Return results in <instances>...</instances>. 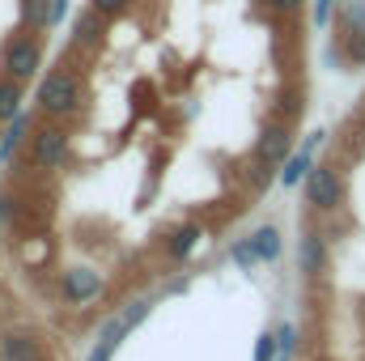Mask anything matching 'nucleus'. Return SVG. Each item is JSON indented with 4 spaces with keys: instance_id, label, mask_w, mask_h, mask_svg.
Wrapping results in <instances>:
<instances>
[{
    "instance_id": "obj_14",
    "label": "nucleus",
    "mask_w": 365,
    "mask_h": 361,
    "mask_svg": "<svg viewBox=\"0 0 365 361\" xmlns=\"http://www.w3.org/2000/svg\"><path fill=\"white\" fill-rule=\"evenodd\" d=\"M21 21H26L30 30L51 26V4H47V0H21Z\"/></svg>"
},
{
    "instance_id": "obj_6",
    "label": "nucleus",
    "mask_w": 365,
    "mask_h": 361,
    "mask_svg": "<svg viewBox=\"0 0 365 361\" xmlns=\"http://www.w3.org/2000/svg\"><path fill=\"white\" fill-rule=\"evenodd\" d=\"M102 293V272L93 268H68L60 276V298L68 302V306H86Z\"/></svg>"
},
{
    "instance_id": "obj_22",
    "label": "nucleus",
    "mask_w": 365,
    "mask_h": 361,
    "mask_svg": "<svg viewBox=\"0 0 365 361\" xmlns=\"http://www.w3.org/2000/svg\"><path fill=\"white\" fill-rule=\"evenodd\" d=\"M90 4L98 9V13H106V17H110V13H119V9H123L128 0H90Z\"/></svg>"
},
{
    "instance_id": "obj_19",
    "label": "nucleus",
    "mask_w": 365,
    "mask_h": 361,
    "mask_svg": "<svg viewBox=\"0 0 365 361\" xmlns=\"http://www.w3.org/2000/svg\"><path fill=\"white\" fill-rule=\"evenodd\" d=\"M115 349H119V340H110V336H102V340L93 345V353H90L86 361H110V357H115Z\"/></svg>"
},
{
    "instance_id": "obj_20",
    "label": "nucleus",
    "mask_w": 365,
    "mask_h": 361,
    "mask_svg": "<svg viewBox=\"0 0 365 361\" xmlns=\"http://www.w3.org/2000/svg\"><path fill=\"white\" fill-rule=\"evenodd\" d=\"M331 4H340V0H314V26H319V30L331 21Z\"/></svg>"
},
{
    "instance_id": "obj_23",
    "label": "nucleus",
    "mask_w": 365,
    "mask_h": 361,
    "mask_svg": "<svg viewBox=\"0 0 365 361\" xmlns=\"http://www.w3.org/2000/svg\"><path fill=\"white\" fill-rule=\"evenodd\" d=\"M268 4H272L276 13H284V17H289V13H297V9H302L306 0H268Z\"/></svg>"
},
{
    "instance_id": "obj_5",
    "label": "nucleus",
    "mask_w": 365,
    "mask_h": 361,
    "mask_svg": "<svg viewBox=\"0 0 365 361\" xmlns=\"http://www.w3.org/2000/svg\"><path fill=\"white\" fill-rule=\"evenodd\" d=\"M289 153H293V128L284 119H276V123H268L259 132V141H255V162L259 166H284Z\"/></svg>"
},
{
    "instance_id": "obj_11",
    "label": "nucleus",
    "mask_w": 365,
    "mask_h": 361,
    "mask_svg": "<svg viewBox=\"0 0 365 361\" xmlns=\"http://www.w3.org/2000/svg\"><path fill=\"white\" fill-rule=\"evenodd\" d=\"M21 115V81L0 77V123H13Z\"/></svg>"
},
{
    "instance_id": "obj_7",
    "label": "nucleus",
    "mask_w": 365,
    "mask_h": 361,
    "mask_svg": "<svg viewBox=\"0 0 365 361\" xmlns=\"http://www.w3.org/2000/svg\"><path fill=\"white\" fill-rule=\"evenodd\" d=\"M323 136H327V132L319 128V132H310V136H306V145H302V149H293V153H289V162H284V171H280V183H284V187L302 183L310 171H314V149L323 145Z\"/></svg>"
},
{
    "instance_id": "obj_17",
    "label": "nucleus",
    "mask_w": 365,
    "mask_h": 361,
    "mask_svg": "<svg viewBox=\"0 0 365 361\" xmlns=\"http://www.w3.org/2000/svg\"><path fill=\"white\" fill-rule=\"evenodd\" d=\"M344 47H349V60L353 64H365V30H349L344 34Z\"/></svg>"
},
{
    "instance_id": "obj_10",
    "label": "nucleus",
    "mask_w": 365,
    "mask_h": 361,
    "mask_svg": "<svg viewBox=\"0 0 365 361\" xmlns=\"http://www.w3.org/2000/svg\"><path fill=\"white\" fill-rule=\"evenodd\" d=\"M102 21H106V13H98V9H81L77 17H73V43L77 47H93L98 39H102Z\"/></svg>"
},
{
    "instance_id": "obj_3",
    "label": "nucleus",
    "mask_w": 365,
    "mask_h": 361,
    "mask_svg": "<svg viewBox=\"0 0 365 361\" xmlns=\"http://www.w3.org/2000/svg\"><path fill=\"white\" fill-rule=\"evenodd\" d=\"M64 158H68V132L56 128V123L38 128L34 141H30V166H38V171H56V166H64Z\"/></svg>"
},
{
    "instance_id": "obj_8",
    "label": "nucleus",
    "mask_w": 365,
    "mask_h": 361,
    "mask_svg": "<svg viewBox=\"0 0 365 361\" xmlns=\"http://www.w3.org/2000/svg\"><path fill=\"white\" fill-rule=\"evenodd\" d=\"M297 268H302V276H319V272L327 268V238L323 234H306L302 238V247H297Z\"/></svg>"
},
{
    "instance_id": "obj_4",
    "label": "nucleus",
    "mask_w": 365,
    "mask_h": 361,
    "mask_svg": "<svg viewBox=\"0 0 365 361\" xmlns=\"http://www.w3.org/2000/svg\"><path fill=\"white\" fill-rule=\"evenodd\" d=\"M306 200H310L319 213H336V208L344 204V183H340V175H336L331 166H314V171L306 175Z\"/></svg>"
},
{
    "instance_id": "obj_1",
    "label": "nucleus",
    "mask_w": 365,
    "mask_h": 361,
    "mask_svg": "<svg viewBox=\"0 0 365 361\" xmlns=\"http://www.w3.org/2000/svg\"><path fill=\"white\" fill-rule=\"evenodd\" d=\"M38 111L43 115H51V119H64V115H77L81 111V81H77V73L73 68H51L43 81H38Z\"/></svg>"
},
{
    "instance_id": "obj_18",
    "label": "nucleus",
    "mask_w": 365,
    "mask_h": 361,
    "mask_svg": "<svg viewBox=\"0 0 365 361\" xmlns=\"http://www.w3.org/2000/svg\"><path fill=\"white\" fill-rule=\"evenodd\" d=\"M276 353H280L276 332H264V336H259V345H255V361H276Z\"/></svg>"
},
{
    "instance_id": "obj_9",
    "label": "nucleus",
    "mask_w": 365,
    "mask_h": 361,
    "mask_svg": "<svg viewBox=\"0 0 365 361\" xmlns=\"http://www.w3.org/2000/svg\"><path fill=\"white\" fill-rule=\"evenodd\" d=\"M0 353H4V361H43V345L34 336L9 332V336H0Z\"/></svg>"
},
{
    "instance_id": "obj_2",
    "label": "nucleus",
    "mask_w": 365,
    "mask_h": 361,
    "mask_svg": "<svg viewBox=\"0 0 365 361\" xmlns=\"http://www.w3.org/2000/svg\"><path fill=\"white\" fill-rule=\"evenodd\" d=\"M38 64H43V47H38L30 34H13V39L4 43V56H0L4 77H13V81H30V77L38 73Z\"/></svg>"
},
{
    "instance_id": "obj_12",
    "label": "nucleus",
    "mask_w": 365,
    "mask_h": 361,
    "mask_svg": "<svg viewBox=\"0 0 365 361\" xmlns=\"http://www.w3.org/2000/svg\"><path fill=\"white\" fill-rule=\"evenodd\" d=\"M251 243H255V251H259L264 264H276V260H280V247H284V243H280V230H276V225H259V230L251 234Z\"/></svg>"
},
{
    "instance_id": "obj_24",
    "label": "nucleus",
    "mask_w": 365,
    "mask_h": 361,
    "mask_svg": "<svg viewBox=\"0 0 365 361\" xmlns=\"http://www.w3.org/2000/svg\"><path fill=\"white\" fill-rule=\"evenodd\" d=\"M68 17V0H51V26H60Z\"/></svg>"
},
{
    "instance_id": "obj_16",
    "label": "nucleus",
    "mask_w": 365,
    "mask_h": 361,
    "mask_svg": "<svg viewBox=\"0 0 365 361\" xmlns=\"http://www.w3.org/2000/svg\"><path fill=\"white\" fill-rule=\"evenodd\" d=\"M26 128H30V119H26V115H17V119H13V128H9V132H4V141H0V162H9V158L17 153V145H21V132H26Z\"/></svg>"
},
{
    "instance_id": "obj_15",
    "label": "nucleus",
    "mask_w": 365,
    "mask_h": 361,
    "mask_svg": "<svg viewBox=\"0 0 365 361\" xmlns=\"http://www.w3.org/2000/svg\"><path fill=\"white\" fill-rule=\"evenodd\" d=\"M230 260H234V264H238V268H242V272H251V268H259V264H264L251 238H238V243L230 247Z\"/></svg>"
},
{
    "instance_id": "obj_21",
    "label": "nucleus",
    "mask_w": 365,
    "mask_h": 361,
    "mask_svg": "<svg viewBox=\"0 0 365 361\" xmlns=\"http://www.w3.org/2000/svg\"><path fill=\"white\" fill-rule=\"evenodd\" d=\"M13 204H17V200H9V195L0 191V230H9V225H13V213H17Z\"/></svg>"
},
{
    "instance_id": "obj_25",
    "label": "nucleus",
    "mask_w": 365,
    "mask_h": 361,
    "mask_svg": "<svg viewBox=\"0 0 365 361\" xmlns=\"http://www.w3.org/2000/svg\"><path fill=\"white\" fill-rule=\"evenodd\" d=\"M340 4H349V0H340Z\"/></svg>"
},
{
    "instance_id": "obj_13",
    "label": "nucleus",
    "mask_w": 365,
    "mask_h": 361,
    "mask_svg": "<svg viewBox=\"0 0 365 361\" xmlns=\"http://www.w3.org/2000/svg\"><path fill=\"white\" fill-rule=\"evenodd\" d=\"M195 243H200V225H179V230H170L166 251H170L175 260H187V255L195 251Z\"/></svg>"
}]
</instances>
